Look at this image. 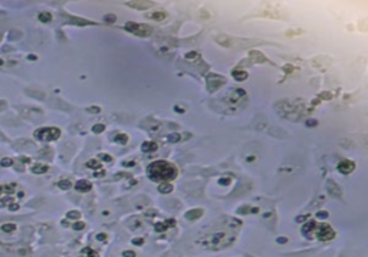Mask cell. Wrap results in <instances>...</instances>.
I'll use <instances>...</instances> for the list:
<instances>
[{
  "label": "cell",
  "instance_id": "6da1fadb",
  "mask_svg": "<svg viewBox=\"0 0 368 257\" xmlns=\"http://www.w3.org/2000/svg\"><path fill=\"white\" fill-rule=\"evenodd\" d=\"M177 174H179V171H177L176 165H173L171 162L164 161V159L151 162L148 165V169H147V175L150 177L151 181H156V182L171 181V179H174L177 177Z\"/></svg>",
  "mask_w": 368,
  "mask_h": 257
},
{
  "label": "cell",
  "instance_id": "7a4b0ae2",
  "mask_svg": "<svg viewBox=\"0 0 368 257\" xmlns=\"http://www.w3.org/2000/svg\"><path fill=\"white\" fill-rule=\"evenodd\" d=\"M35 136L40 141H56L60 136V129L55 126H48V128H39L35 131Z\"/></svg>",
  "mask_w": 368,
  "mask_h": 257
},
{
  "label": "cell",
  "instance_id": "3957f363",
  "mask_svg": "<svg viewBox=\"0 0 368 257\" xmlns=\"http://www.w3.org/2000/svg\"><path fill=\"white\" fill-rule=\"evenodd\" d=\"M125 29L131 33L137 34V36H141V37H145V36H150L151 34V27L147 26V24H138V23L134 22H128L125 23Z\"/></svg>",
  "mask_w": 368,
  "mask_h": 257
},
{
  "label": "cell",
  "instance_id": "277c9868",
  "mask_svg": "<svg viewBox=\"0 0 368 257\" xmlns=\"http://www.w3.org/2000/svg\"><path fill=\"white\" fill-rule=\"evenodd\" d=\"M315 235H316L319 240H331V238L335 235V231L331 228V225L318 224V227H316V230H315Z\"/></svg>",
  "mask_w": 368,
  "mask_h": 257
},
{
  "label": "cell",
  "instance_id": "5b68a950",
  "mask_svg": "<svg viewBox=\"0 0 368 257\" xmlns=\"http://www.w3.org/2000/svg\"><path fill=\"white\" fill-rule=\"evenodd\" d=\"M336 168H338V171L342 172V174H349V172L354 171L355 162H354V161H349V159H344V161H341V162L338 164V167Z\"/></svg>",
  "mask_w": 368,
  "mask_h": 257
},
{
  "label": "cell",
  "instance_id": "8992f818",
  "mask_svg": "<svg viewBox=\"0 0 368 257\" xmlns=\"http://www.w3.org/2000/svg\"><path fill=\"white\" fill-rule=\"evenodd\" d=\"M316 227H318L316 221H309V223L303 224V227H302V234L306 235L308 238H312V235L315 234Z\"/></svg>",
  "mask_w": 368,
  "mask_h": 257
},
{
  "label": "cell",
  "instance_id": "52a82bcc",
  "mask_svg": "<svg viewBox=\"0 0 368 257\" xmlns=\"http://www.w3.org/2000/svg\"><path fill=\"white\" fill-rule=\"evenodd\" d=\"M75 190L79 192H88L92 190V182L88 179H79L75 182Z\"/></svg>",
  "mask_w": 368,
  "mask_h": 257
},
{
  "label": "cell",
  "instance_id": "ba28073f",
  "mask_svg": "<svg viewBox=\"0 0 368 257\" xmlns=\"http://www.w3.org/2000/svg\"><path fill=\"white\" fill-rule=\"evenodd\" d=\"M125 4H127V6H131V7H134V9H140V10L148 9V7L151 6V3H148V1H127Z\"/></svg>",
  "mask_w": 368,
  "mask_h": 257
},
{
  "label": "cell",
  "instance_id": "9c48e42d",
  "mask_svg": "<svg viewBox=\"0 0 368 257\" xmlns=\"http://www.w3.org/2000/svg\"><path fill=\"white\" fill-rule=\"evenodd\" d=\"M157 148H158V145H157L156 142H153V141H145V142H143V145H141L143 152H154V151H157Z\"/></svg>",
  "mask_w": 368,
  "mask_h": 257
},
{
  "label": "cell",
  "instance_id": "30bf717a",
  "mask_svg": "<svg viewBox=\"0 0 368 257\" xmlns=\"http://www.w3.org/2000/svg\"><path fill=\"white\" fill-rule=\"evenodd\" d=\"M201 214H203L201 208H193V210H189L186 212V218L187 220H196V218H200Z\"/></svg>",
  "mask_w": 368,
  "mask_h": 257
},
{
  "label": "cell",
  "instance_id": "8fae6325",
  "mask_svg": "<svg viewBox=\"0 0 368 257\" xmlns=\"http://www.w3.org/2000/svg\"><path fill=\"white\" fill-rule=\"evenodd\" d=\"M48 169H49V167L45 164H35L32 168V172L33 174H45V172H48Z\"/></svg>",
  "mask_w": 368,
  "mask_h": 257
},
{
  "label": "cell",
  "instance_id": "7c38bea8",
  "mask_svg": "<svg viewBox=\"0 0 368 257\" xmlns=\"http://www.w3.org/2000/svg\"><path fill=\"white\" fill-rule=\"evenodd\" d=\"M158 191H160L161 194H168V192H171V191H173L171 182H161V184L158 185Z\"/></svg>",
  "mask_w": 368,
  "mask_h": 257
},
{
  "label": "cell",
  "instance_id": "4fadbf2b",
  "mask_svg": "<svg viewBox=\"0 0 368 257\" xmlns=\"http://www.w3.org/2000/svg\"><path fill=\"white\" fill-rule=\"evenodd\" d=\"M37 19H39L42 23H49L52 20V14H50L49 11H42V13H39Z\"/></svg>",
  "mask_w": 368,
  "mask_h": 257
},
{
  "label": "cell",
  "instance_id": "5bb4252c",
  "mask_svg": "<svg viewBox=\"0 0 368 257\" xmlns=\"http://www.w3.org/2000/svg\"><path fill=\"white\" fill-rule=\"evenodd\" d=\"M114 141L118 144H127L128 142V135L127 134H117L114 136Z\"/></svg>",
  "mask_w": 368,
  "mask_h": 257
},
{
  "label": "cell",
  "instance_id": "9a60e30c",
  "mask_svg": "<svg viewBox=\"0 0 368 257\" xmlns=\"http://www.w3.org/2000/svg\"><path fill=\"white\" fill-rule=\"evenodd\" d=\"M16 230V224L14 223H6L1 225V231H4V233H13Z\"/></svg>",
  "mask_w": 368,
  "mask_h": 257
},
{
  "label": "cell",
  "instance_id": "2e32d148",
  "mask_svg": "<svg viewBox=\"0 0 368 257\" xmlns=\"http://www.w3.org/2000/svg\"><path fill=\"white\" fill-rule=\"evenodd\" d=\"M86 167L91 168V169H101V162L98 159H89L88 162H86Z\"/></svg>",
  "mask_w": 368,
  "mask_h": 257
},
{
  "label": "cell",
  "instance_id": "e0dca14e",
  "mask_svg": "<svg viewBox=\"0 0 368 257\" xmlns=\"http://www.w3.org/2000/svg\"><path fill=\"white\" fill-rule=\"evenodd\" d=\"M58 187H59L60 190H69V188L72 187V182H71L69 179H60V181L58 182Z\"/></svg>",
  "mask_w": 368,
  "mask_h": 257
},
{
  "label": "cell",
  "instance_id": "ac0fdd59",
  "mask_svg": "<svg viewBox=\"0 0 368 257\" xmlns=\"http://www.w3.org/2000/svg\"><path fill=\"white\" fill-rule=\"evenodd\" d=\"M150 17L154 19V20H163V19L166 17V13H164V11H156V13H151Z\"/></svg>",
  "mask_w": 368,
  "mask_h": 257
},
{
  "label": "cell",
  "instance_id": "d6986e66",
  "mask_svg": "<svg viewBox=\"0 0 368 257\" xmlns=\"http://www.w3.org/2000/svg\"><path fill=\"white\" fill-rule=\"evenodd\" d=\"M104 131H105V125H104V123H97V125L92 126V132H94V134H101V132H104Z\"/></svg>",
  "mask_w": 368,
  "mask_h": 257
},
{
  "label": "cell",
  "instance_id": "ffe728a7",
  "mask_svg": "<svg viewBox=\"0 0 368 257\" xmlns=\"http://www.w3.org/2000/svg\"><path fill=\"white\" fill-rule=\"evenodd\" d=\"M12 164H13V159H12V158H7V156H4V158H1V159H0V165H1L3 168L10 167Z\"/></svg>",
  "mask_w": 368,
  "mask_h": 257
},
{
  "label": "cell",
  "instance_id": "44dd1931",
  "mask_svg": "<svg viewBox=\"0 0 368 257\" xmlns=\"http://www.w3.org/2000/svg\"><path fill=\"white\" fill-rule=\"evenodd\" d=\"M98 159H99V161H105V162H111V161H112V156L109 155V154L101 152V154H98Z\"/></svg>",
  "mask_w": 368,
  "mask_h": 257
},
{
  "label": "cell",
  "instance_id": "7402d4cb",
  "mask_svg": "<svg viewBox=\"0 0 368 257\" xmlns=\"http://www.w3.org/2000/svg\"><path fill=\"white\" fill-rule=\"evenodd\" d=\"M233 75H234V79H237V80H245L246 76H247L246 72H239V70H234Z\"/></svg>",
  "mask_w": 368,
  "mask_h": 257
},
{
  "label": "cell",
  "instance_id": "603a6c76",
  "mask_svg": "<svg viewBox=\"0 0 368 257\" xmlns=\"http://www.w3.org/2000/svg\"><path fill=\"white\" fill-rule=\"evenodd\" d=\"M66 217L68 218H81V212L78 211V210H71V211H68V214H66Z\"/></svg>",
  "mask_w": 368,
  "mask_h": 257
},
{
  "label": "cell",
  "instance_id": "cb8c5ba5",
  "mask_svg": "<svg viewBox=\"0 0 368 257\" xmlns=\"http://www.w3.org/2000/svg\"><path fill=\"white\" fill-rule=\"evenodd\" d=\"M180 138H181V136H180V134H170L167 138H166V139H167L168 142H179Z\"/></svg>",
  "mask_w": 368,
  "mask_h": 257
},
{
  "label": "cell",
  "instance_id": "d4e9b609",
  "mask_svg": "<svg viewBox=\"0 0 368 257\" xmlns=\"http://www.w3.org/2000/svg\"><path fill=\"white\" fill-rule=\"evenodd\" d=\"M115 20H117L115 14H105L104 16V22L105 23H115Z\"/></svg>",
  "mask_w": 368,
  "mask_h": 257
},
{
  "label": "cell",
  "instance_id": "484cf974",
  "mask_svg": "<svg viewBox=\"0 0 368 257\" xmlns=\"http://www.w3.org/2000/svg\"><path fill=\"white\" fill-rule=\"evenodd\" d=\"M82 254H88V257H98V253L94 251V250H91L89 247H86V248L82 251Z\"/></svg>",
  "mask_w": 368,
  "mask_h": 257
},
{
  "label": "cell",
  "instance_id": "4316f807",
  "mask_svg": "<svg viewBox=\"0 0 368 257\" xmlns=\"http://www.w3.org/2000/svg\"><path fill=\"white\" fill-rule=\"evenodd\" d=\"M167 223H157L156 224V231H164L167 230Z\"/></svg>",
  "mask_w": 368,
  "mask_h": 257
},
{
  "label": "cell",
  "instance_id": "83f0119b",
  "mask_svg": "<svg viewBox=\"0 0 368 257\" xmlns=\"http://www.w3.org/2000/svg\"><path fill=\"white\" fill-rule=\"evenodd\" d=\"M72 228L73 230H84L85 228V223L84 221H76V223L72 225Z\"/></svg>",
  "mask_w": 368,
  "mask_h": 257
},
{
  "label": "cell",
  "instance_id": "f1b7e54d",
  "mask_svg": "<svg viewBox=\"0 0 368 257\" xmlns=\"http://www.w3.org/2000/svg\"><path fill=\"white\" fill-rule=\"evenodd\" d=\"M104 175H105L104 168H102L101 171H95V172H94V177H95V178H101V177H104Z\"/></svg>",
  "mask_w": 368,
  "mask_h": 257
},
{
  "label": "cell",
  "instance_id": "f546056e",
  "mask_svg": "<svg viewBox=\"0 0 368 257\" xmlns=\"http://www.w3.org/2000/svg\"><path fill=\"white\" fill-rule=\"evenodd\" d=\"M9 210H10V211H17V210H19V204H17V202H12V204H9Z\"/></svg>",
  "mask_w": 368,
  "mask_h": 257
},
{
  "label": "cell",
  "instance_id": "4dcf8cb0",
  "mask_svg": "<svg viewBox=\"0 0 368 257\" xmlns=\"http://www.w3.org/2000/svg\"><path fill=\"white\" fill-rule=\"evenodd\" d=\"M328 215H329V214H328L326 211H319V212H316V217H318V218H326Z\"/></svg>",
  "mask_w": 368,
  "mask_h": 257
},
{
  "label": "cell",
  "instance_id": "1f68e13d",
  "mask_svg": "<svg viewBox=\"0 0 368 257\" xmlns=\"http://www.w3.org/2000/svg\"><path fill=\"white\" fill-rule=\"evenodd\" d=\"M122 256L124 257H135V253L134 251H131V250H128V251H124Z\"/></svg>",
  "mask_w": 368,
  "mask_h": 257
},
{
  "label": "cell",
  "instance_id": "d6a6232c",
  "mask_svg": "<svg viewBox=\"0 0 368 257\" xmlns=\"http://www.w3.org/2000/svg\"><path fill=\"white\" fill-rule=\"evenodd\" d=\"M86 111H88V112H94V113H98V112H99L101 109L98 108V106H91V108H88Z\"/></svg>",
  "mask_w": 368,
  "mask_h": 257
},
{
  "label": "cell",
  "instance_id": "836d02e7",
  "mask_svg": "<svg viewBox=\"0 0 368 257\" xmlns=\"http://www.w3.org/2000/svg\"><path fill=\"white\" fill-rule=\"evenodd\" d=\"M97 240H99V241H105L107 240V234H104V233H99V234H97Z\"/></svg>",
  "mask_w": 368,
  "mask_h": 257
},
{
  "label": "cell",
  "instance_id": "e575fe53",
  "mask_svg": "<svg viewBox=\"0 0 368 257\" xmlns=\"http://www.w3.org/2000/svg\"><path fill=\"white\" fill-rule=\"evenodd\" d=\"M316 123H318V122H316V121H315V119H309V121H308V122H306V125H308V126H315V125H316Z\"/></svg>",
  "mask_w": 368,
  "mask_h": 257
},
{
  "label": "cell",
  "instance_id": "d590c367",
  "mask_svg": "<svg viewBox=\"0 0 368 257\" xmlns=\"http://www.w3.org/2000/svg\"><path fill=\"white\" fill-rule=\"evenodd\" d=\"M143 241H144L143 238H134V240H133L134 244H143Z\"/></svg>",
  "mask_w": 368,
  "mask_h": 257
},
{
  "label": "cell",
  "instance_id": "8d00e7d4",
  "mask_svg": "<svg viewBox=\"0 0 368 257\" xmlns=\"http://www.w3.org/2000/svg\"><path fill=\"white\" fill-rule=\"evenodd\" d=\"M36 59H37V57L35 55H29V60H36Z\"/></svg>",
  "mask_w": 368,
  "mask_h": 257
},
{
  "label": "cell",
  "instance_id": "74e56055",
  "mask_svg": "<svg viewBox=\"0 0 368 257\" xmlns=\"http://www.w3.org/2000/svg\"><path fill=\"white\" fill-rule=\"evenodd\" d=\"M286 241V238H278V243H285Z\"/></svg>",
  "mask_w": 368,
  "mask_h": 257
},
{
  "label": "cell",
  "instance_id": "f35d334b",
  "mask_svg": "<svg viewBox=\"0 0 368 257\" xmlns=\"http://www.w3.org/2000/svg\"><path fill=\"white\" fill-rule=\"evenodd\" d=\"M0 65H3V60H1V59H0Z\"/></svg>",
  "mask_w": 368,
  "mask_h": 257
},
{
  "label": "cell",
  "instance_id": "ab89813d",
  "mask_svg": "<svg viewBox=\"0 0 368 257\" xmlns=\"http://www.w3.org/2000/svg\"><path fill=\"white\" fill-rule=\"evenodd\" d=\"M0 39H1V34H0Z\"/></svg>",
  "mask_w": 368,
  "mask_h": 257
}]
</instances>
